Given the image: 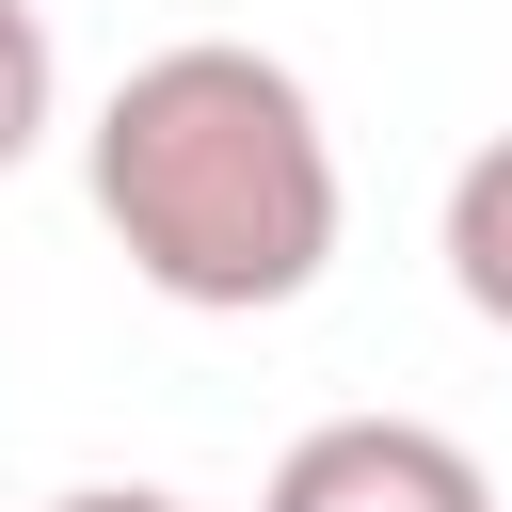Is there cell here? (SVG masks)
Here are the masks:
<instances>
[{"label": "cell", "instance_id": "1", "mask_svg": "<svg viewBox=\"0 0 512 512\" xmlns=\"http://www.w3.org/2000/svg\"><path fill=\"white\" fill-rule=\"evenodd\" d=\"M80 176H96V224L128 240V272H144L160 304H192V320H272V304H304V288L336 272V224H352L320 96H304L272 48H240V32L144 48V64L96 96Z\"/></svg>", "mask_w": 512, "mask_h": 512}, {"label": "cell", "instance_id": "2", "mask_svg": "<svg viewBox=\"0 0 512 512\" xmlns=\"http://www.w3.org/2000/svg\"><path fill=\"white\" fill-rule=\"evenodd\" d=\"M256 512H496V480H480V448L432 432V416H320V432L272 464Z\"/></svg>", "mask_w": 512, "mask_h": 512}, {"label": "cell", "instance_id": "3", "mask_svg": "<svg viewBox=\"0 0 512 512\" xmlns=\"http://www.w3.org/2000/svg\"><path fill=\"white\" fill-rule=\"evenodd\" d=\"M448 288H464V304L512 336V128H496V144L448 176Z\"/></svg>", "mask_w": 512, "mask_h": 512}, {"label": "cell", "instance_id": "4", "mask_svg": "<svg viewBox=\"0 0 512 512\" xmlns=\"http://www.w3.org/2000/svg\"><path fill=\"white\" fill-rule=\"evenodd\" d=\"M48 96H64V64H48V16H32V0H0V176L48 144Z\"/></svg>", "mask_w": 512, "mask_h": 512}, {"label": "cell", "instance_id": "5", "mask_svg": "<svg viewBox=\"0 0 512 512\" xmlns=\"http://www.w3.org/2000/svg\"><path fill=\"white\" fill-rule=\"evenodd\" d=\"M48 512H192V496H160V480H80V496H48Z\"/></svg>", "mask_w": 512, "mask_h": 512}]
</instances>
